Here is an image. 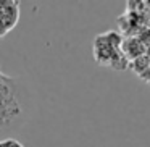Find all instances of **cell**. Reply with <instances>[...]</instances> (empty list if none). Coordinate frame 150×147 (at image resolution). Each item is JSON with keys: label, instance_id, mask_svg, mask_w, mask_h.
<instances>
[{"label": "cell", "instance_id": "cell-1", "mask_svg": "<svg viewBox=\"0 0 150 147\" xmlns=\"http://www.w3.org/2000/svg\"><path fill=\"white\" fill-rule=\"evenodd\" d=\"M94 58L98 65L113 70H126L127 57L123 53V40L115 31L98 34L94 40Z\"/></svg>", "mask_w": 150, "mask_h": 147}, {"label": "cell", "instance_id": "cell-2", "mask_svg": "<svg viewBox=\"0 0 150 147\" xmlns=\"http://www.w3.org/2000/svg\"><path fill=\"white\" fill-rule=\"evenodd\" d=\"M0 147H24L20 141L7 137V139H0Z\"/></svg>", "mask_w": 150, "mask_h": 147}]
</instances>
